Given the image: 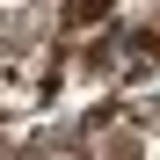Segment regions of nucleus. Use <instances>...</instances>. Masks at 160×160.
<instances>
[{"instance_id": "f257e3e1", "label": "nucleus", "mask_w": 160, "mask_h": 160, "mask_svg": "<svg viewBox=\"0 0 160 160\" xmlns=\"http://www.w3.org/2000/svg\"><path fill=\"white\" fill-rule=\"evenodd\" d=\"M124 58H131V73H138V80H153V73H160V37H131Z\"/></svg>"}]
</instances>
